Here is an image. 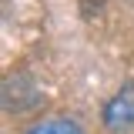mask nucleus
Wrapping results in <instances>:
<instances>
[{"label":"nucleus","mask_w":134,"mask_h":134,"mask_svg":"<svg viewBox=\"0 0 134 134\" xmlns=\"http://www.w3.org/2000/svg\"><path fill=\"white\" fill-rule=\"evenodd\" d=\"M104 127L111 134H124L134 127V84H121V91L104 104Z\"/></svg>","instance_id":"1"},{"label":"nucleus","mask_w":134,"mask_h":134,"mask_svg":"<svg viewBox=\"0 0 134 134\" xmlns=\"http://www.w3.org/2000/svg\"><path fill=\"white\" fill-rule=\"evenodd\" d=\"M30 134H81V127L67 117H54V121H40L37 127H30Z\"/></svg>","instance_id":"2"}]
</instances>
